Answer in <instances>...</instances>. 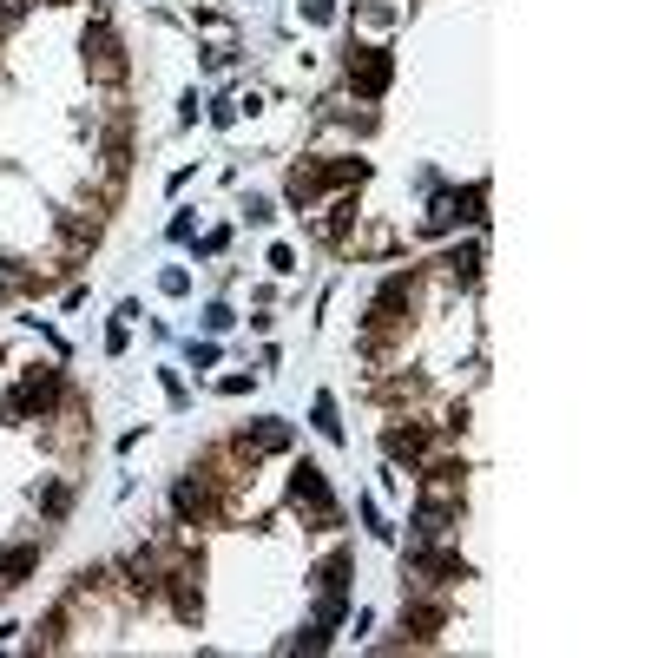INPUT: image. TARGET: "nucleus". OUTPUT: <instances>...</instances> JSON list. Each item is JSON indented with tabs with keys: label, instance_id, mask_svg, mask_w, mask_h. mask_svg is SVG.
Instances as JSON below:
<instances>
[{
	"label": "nucleus",
	"instance_id": "f257e3e1",
	"mask_svg": "<svg viewBox=\"0 0 658 658\" xmlns=\"http://www.w3.org/2000/svg\"><path fill=\"white\" fill-rule=\"evenodd\" d=\"M290 501L310 507L316 520H336V501H329V487H323V474H316V468H297V481H290Z\"/></svg>",
	"mask_w": 658,
	"mask_h": 658
},
{
	"label": "nucleus",
	"instance_id": "f03ea898",
	"mask_svg": "<svg viewBox=\"0 0 658 658\" xmlns=\"http://www.w3.org/2000/svg\"><path fill=\"white\" fill-rule=\"evenodd\" d=\"M349 79H362V93H382V86H389V60H382L376 47H362V60L349 53Z\"/></svg>",
	"mask_w": 658,
	"mask_h": 658
},
{
	"label": "nucleus",
	"instance_id": "7ed1b4c3",
	"mask_svg": "<svg viewBox=\"0 0 658 658\" xmlns=\"http://www.w3.org/2000/svg\"><path fill=\"white\" fill-rule=\"evenodd\" d=\"M329 178H362V165H336V172H329ZM310 185H316V178H290V198H310Z\"/></svg>",
	"mask_w": 658,
	"mask_h": 658
},
{
	"label": "nucleus",
	"instance_id": "20e7f679",
	"mask_svg": "<svg viewBox=\"0 0 658 658\" xmlns=\"http://www.w3.org/2000/svg\"><path fill=\"white\" fill-rule=\"evenodd\" d=\"M316 428H323V435H343V422H336V402H329V395L316 402Z\"/></svg>",
	"mask_w": 658,
	"mask_h": 658
}]
</instances>
